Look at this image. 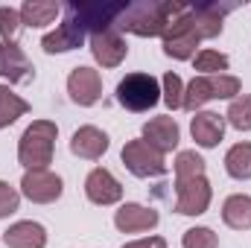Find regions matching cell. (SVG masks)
I'll return each instance as SVG.
<instances>
[{
	"mask_svg": "<svg viewBox=\"0 0 251 248\" xmlns=\"http://www.w3.org/2000/svg\"><path fill=\"white\" fill-rule=\"evenodd\" d=\"M187 9V3L176 0H146V3H128L117 21V29L131 32L137 38H161L173 18H178Z\"/></svg>",
	"mask_w": 251,
	"mask_h": 248,
	"instance_id": "6da1fadb",
	"label": "cell"
},
{
	"mask_svg": "<svg viewBox=\"0 0 251 248\" xmlns=\"http://www.w3.org/2000/svg\"><path fill=\"white\" fill-rule=\"evenodd\" d=\"M59 125L53 120H32L18 140V164L24 170H47L56 155Z\"/></svg>",
	"mask_w": 251,
	"mask_h": 248,
	"instance_id": "7a4b0ae2",
	"label": "cell"
},
{
	"mask_svg": "<svg viewBox=\"0 0 251 248\" xmlns=\"http://www.w3.org/2000/svg\"><path fill=\"white\" fill-rule=\"evenodd\" d=\"M126 0H73L64 6V12L91 35L105 32V29H117V21L126 12Z\"/></svg>",
	"mask_w": 251,
	"mask_h": 248,
	"instance_id": "3957f363",
	"label": "cell"
},
{
	"mask_svg": "<svg viewBox=\"0 0 251 248\" xmlns=\"http://www.w3.org/2000/svg\"><path fill=\"white\" fill-rule=\"evenodd\" d=\"M243 91V82L231 73H219V76H193V82L184 85V111H199L201 105H207L210 99H237Z\"/></svg>",
	"mask_w": 251,
	"mask_h": 248,
	"instance_id": "277c9868",
	"label": "cell"
},
{
	"mask_svg": "<svg viewBox=\"0 0 251 248\" xmlns=\"http://www.w3.org/2000/svg\"><path fill=\"white\" fill-rule=\"evenodd\" d=\"M117 102L131 114H143L161 102V82L152 73H128L117 85Z\"/></svg>",
	"mask_w": 251,
	"mask_h": 248,
	"instance_id": "5b68a950",
	"label": "cell"
},
{
	"mask_svg": "<svg viewBox=\"0 0 251 248\" xmlns=\"http://www.w3.org/2000/svg\"><path fill=\"white\" fill-rule=\"evenodd\" d=\"M199 41H201V38H199V32H196V26H193L190 6L178 15V18L170 21V26H167L164 35H161L164 53H167L170 59H176V62H190V59L196 56Z\"/></svg>",
	"mask_w": 251,
	"mask_h": 248,
	"instance_id": "8992f818",
	"label": "cell"
},
{
	"mask_svg": "<svg viewBox=\"0 0 251 248\" xmlns=\"http://www.w3.org/2000/svg\"><path fill=\"white\" fill-rule=\"evenodd\" d=\"M123 158V167L134 175V178H161L167 173V161L158 149H152L143 137L137 140H128L120 152Z\"/></svg>",
	"mask_w": 251,
	"mask_h": 248,
	"instance_id": "52a82bcc",
	"label": "cell"
},
{
	"mask_svg": "<svg viewBox=\"0 0 251 248\" xmlns=\"http://www.w3.org/2000/svg\"><path fill=\"white\" fill-rule=\"evenodd\" d=\"M64 193L62 175L53 170H26L21 178V196H26L32 204H53Z\"/></svg>",
	"mask_w": 251,
	"mask_h": 248,
	"instance_id": "ba28073f",
	"label": "cell"
},
{
	"mask_svg": "<svg viewBox=\"0 0 251 248\" xmlns=\"http://www.w3.org/2000/svg\"><path fill=\"white\" fill-rule=\"evenodd\" d=\"M210 201H213V187L207 181V175H199L190 181H176V210L181 216L207 213Z\"/></svg>",
	"mask_w": 251,
	"mask_h": 248,
	"instance_id": "9c48e42d",
	"label": "cell"
},
{
	"mask_svg": "<svg viewBox=\"0 0 251 248\" xmlns=\"http://www.w3.org/2000/svg\"><path fill=\"white\" fill-rule=\"evenodd\" d=\"M67 94H70V99H73L76 105H82V108L97 105L100 97H102V76H100V70H94V67H88V64L73 67L70 76H67Z\"/></svg>",
	"mask_w": 251,
	"mask_h": 248,
	"instance_id": "30bf717a",
	"label": "cell"
},
{
	"mask_svg": "<svg viewBox=\"0 0 251 248\" xmlns=\"http://www.w3.org/2000/svg\"><path fill=\"white\" fill-rule=\"evenodd\" d=\"M91 56L94 62L105 70L111 67H120L128 56V44L126 38L120 35V29H105V32H97L91 35Z\"/></svg>",
	"mask_w": 251,
	"mask_h": 248,
	"instance_id": "8fae6325",
	"label": "cell"
},
{
	"mask_svg": "<svg viewBox=\"0 0 251 248\" xmlns=\"http://www.w3.org/2000/svg\"><path fill=\"white\" fill-rule=\"evenodd\" d=\"M85 196H88V201H94L100 207H111V204H117L123 198V184L114 178L111 170L94 167L88 173V178H85Z\"/></svg>",
	"mask_w": 251,
	"mask_h": 248,
	"instance_id": "7c38bea8",
	"label": "cell"
},
{
	"mask_svg": "<svg viewBox=\"0 0 251 248\" xmlns=\"http://www.w3.org/2000/svg\"><path fill=\"white\" fill-rule=\"evenodd\" d=\"M237 3H196L190 6V18H193V26L199 32V38H216L222 35V26H225V15L234 12Z\"/></svg>",
	"mask_w": 251,
	"mask_h": 248,
	"instance_id": "4fadbf2b",
	"label": "cell"
},
{
	"mask_svg": "<svg viewBox=\"0 0 251 248\" xmlns=\"http://www.w3.org/2000/svg\"><path fill=\"white\" fill-rule=\"evenodd\" d=\"M158 222H161L158 210H155V207H146V204H137V201H126V204L117 207V213H114V228H117L120 234L152 231Z\"/></svg>",
	"mask_w": 251,
	"mask_h": 248,
	"instance_id": "5bb4252c",
	"label": "cell"
},
{
	"mask_svg": "<svg viewBox=\"0 0 251 248\" xmlns=\"http://www.w3.org/2000/svg\"><path fill=\"white\" fill-rule=\"evenodd\" d=\"M32 76H35V67L26 59V53L15 41H0V79H6L9 85H21V82H29Z\"/></svg>",
	"mask_w": 251,
	"mask_h": 248,
	"instance_id": "9a60e30c",
	"label": "cell"
},
{
	"mask_svg": "<svg viewBox=\"0 0 251 248\" xmlns=\"http://www.w3.org/2000/svg\"><path fill=\"white\" fill-rule=\"evenodd\" d=\"M85 29L64 12V21L53 29V32H47L44 38H41V50L47 53V56H56V53H70V50H79L82 47V41H85Z\"/></svg>",
	"mask_w": 251,
	"mask_h": 248,
	"instance_id": "2e32d148",
	"label": "cell"
},
{
	"mask_svg": "<svg viewBox=\"0 0 251 248\" xmlns=\"http://www.w3.org/2000/svg\"><path fill=\"white\" fill-rule=\"evenodd\" d=\"M108 146H111L108 134L102 128H97V125H82L70 137V152L76 158H85V161H100L108 152Z\"/></svg>",
	"mask_w": 251,
	"mask_h": 248,
	"instance_id": "e0dca14e",
	"label": "cell"
},
{
	"mask_svg": "<svg viewBox=\"0 0 251 248\" xmlns=\"http://www.w3.org/2000/svg\"><path fill=\"white\" fill-rule=\"evenodd\" d=\"M190 134L196 140V146L201 149H216L225 137V114L216 111H196V117L190 120Z\"/></svg>",
	"mask_w": 251,
	"mask_h": 248,
	"instance_id": "ac0fdd59",
	"label": "cell"
},
{
	"mask_svg": "<svg viewBox=\"0 0 251 248\" xmlns=\"http://www.w3.org/2000/svg\"><path fill=\"white\" fill-rule=\"evenodd\" d=\"M143 140L152 146V149H158L161 155H167V152H173L176 146H178V140H181V128L178 123L173 120V117H152L149 123L143 125Z\"/></svg>",
	"mask_w": 251,
	"mask_h": 248,
	"instance_id": "d6986e66",
	"label": "cell"
},
{
	"mask_svg": "<svg viewBox=\"0 0 251 248\" xmlns=\"http://www.w3.org/2000/svg\"><path fill=\"white\" fill-rule=\"evenodd\" d=\"M6 248H44L47 246V228L32 219H21L3 231Z\"/></svg>",
	"mask_w": 251,
	"mask_h": 248,
	"instance_id": "ffe728a7",
	"label": "cell"
},
{
	"mask_svg": "<svg viewBox=\"0 0 251 248\" xmlns=\"http://www.w3.org/2000/svg\"><path fill=\"white\" fill-rule=\"evenodd\" d=\"M18 12H21V24H24V26L41 29V26L53 24V21L62 15V6L53 3V0H26Z\"/></svg>",
	"mask_w": 251,
	"mask_h": 248,
	"instance_id": "44dd1931",
	"label": "cell"
},
{
	"mask_svg": "<svg viewBox=\"0 0 251 248\" xmlns=\"http://www.w3.org/2000/svg\"><path fill=\"white\" fill-rule=\"evenodd\" d=\"M222 222L234 231H249L251 228V196L249 193H234L222 204Z\"/></svg>",
	"mask_w": 251,
	"mask_h": 248,
	"instance_id": "7402d4cb",
	"label": "cell"
},
{
	"mask_svg": "<svg viewBox=\"0 0 251 248\" xmlns=\"http://www.w3.org/2000/svg\"><path fill=\"white\" fill-rule=\"evenodd\" d=\"M225 173L237 181H249L251 178V143H234L228 152H225Z\"/></svg>",
	"mask_w": 251,
	"mask_h": 248,
	"instance_id": "603a6c76",
	"label": "cell"
},
{
	"mask_svg": "<svg viewBox=\"0 0 251 248\" xmlns=\"http://www.w3.org/2000/svg\"><path fill=\"white\" fill-rule=\"evenodd\" d=\"M26 111H29V102L24 97H18L9 85H0V131L18 123Z\"/></svg>",
	"mask_w": 251,
	"mask_h": 248,
	"instance_id": "cb8c5ba5",
	"label": "cell"
},
{
	"mask_svg": "<svg viewBox=\"0 0 251 248\" xmlns=\"http://www.w3.org/2000/svg\"><path fill=\"white\" fill-rule=\"evenodd\" d=\"M204 170H207V164H204V158H201L196 149H181V152L176 155V161H173L176 181H190V178H199V175H204Z\"/></svg>",
	"mask_w": 251,
	"mask_h": 248,
	"instance_id": "d4e9b609",
	"label": "cell"
},
{
	"mask_svg": "<svg viewBox=\"0 0 251 248\" xmlns=\"http://www.w3.org/2000/svg\"><path fill=\"white\" fill-rule=\"evenodd\" d=\"M228 67H231V59L219 50H210V47H204L193 56V70H199V76H219Z\"/></svg>",
	"mask_w": 251,
	"mask_h": 248,
	"instance_id": "484cf974",
	"label": "cell"
},
{
	"mask_svg": "<svg viewBox=\"0 0 251 248\" xmlns=\"http://www.w3.org/2000/svg\"><path fill=\"white\" fill-rule=\"evenodd\" d=\"M225 123L234 125L237 131H251V94H240L237 99H231L225 111Z\"/></svg>",
	"mask_w": 251,
	"mask_h": 248,
	"instance_id": "4316f807",
	"label": "cell"
},
{
	"mask_svg": "<svg viewBox=\"0 0 251 248\" xmlns=\"http://www.w3.org/2000/svg\"><path fill=\"white\" fill-rule=\"evenodd\" d=\"M161 99L167 102L170 111H178L184 105V82H181L178 73H173V70L164 73V79H161Z\"/></svg>",
	"mask_w": 251,
	"mask_h": 248,
	"instance_id": "83f0119b",
	"label": "cell"
},
{
	"mask_svg": "<svg viewBox=\"0 0 251 248\" xmlns=\"http://www.w3.org/2000/svg\"><path fill=\"white\" fill-rule=\"evenodd\" d=\"M181 248H219V237L213 234V228H207V225H196V228L184 231V237H181Z\"/></svg>",
	"mask_w": 251,
	"mask_h": 248,
	"instance_id": "f1b7e54d",
	"label": "cell"
},
{
	"mask_svg": "<svg viewBox=\"0 0 251 248\" xmlns=\"http://www.w3.org/2000/svg\"><path fill=\"white\" fill-rule=\"evenodd\" d=\"M21 12L15 6H0V38L3 41H15L18 29H21Z\"/></svg>",
	"mask_w": 251,
	"mask_h": 248,
	"instance_id": "f546056e",
	"label": "cell"
},
{
	"mask_svg": "<svg viewBox=\"0 0 251 248\" xmlns=\"http://www.w3.org/2000/svg\"><path fill=\"white\" fill-rule=\"evenodd\" d=\"M21 207V193L9 181H0V219H9Z\"/></svg>",
	"mask_w": 251,
	"mask_h": 248,
	"instance_id": "4dcf8cb0",
	"label": "cell"
},
{
	"mask_svg": "<svg viewBox=\"0 0 251 248\" xmlns=\"http://www.w3.org/2000/svg\"><path fill=\"white\" fill-rule=\"evenodd\" d=\"M123 248H167V240H164V237H143V240L126 243Z\"/></svg>",
	"mask_w": 251,
	"mask_h": 248,
	"instance_id": "1f68e13d",
	"label": "cell"
}]
</instances>
